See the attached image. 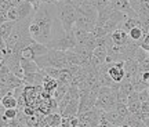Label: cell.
<instances>
[{
  "label": "cell",
  "mask_w": 149,
  "mask_h": 127,
  "mask_svg": "<svg viewBox=\"0 0 149 127\" xmlns=\"http://www.w3.org/2000/svg\"><path fill=\"white\" fill-rule=\"evenodd\" d=\"M29 33L33 40L43 44H47L48 42L64 35L65 32L58 18L55 3L42 1L39 4L29 24Z\"/></svg>",
  "instance_id": "6da1fadb"
},
{
  "label": "cell",
  "mask_w": 149,
  "mask_h": 127,
  "mask_svg": "<svg viewBox=\"0 0 149 127\" xmlns=\"http://www.w3.org/2000/svg\"><path fill=\"white\" fill-rule=\"evenodd\" d=\"M32 17H26L24 20L15 21L14 28L11 31L8 39L6 40V51H21L24 47H26L28 44H31L33 42L32 36L29 33V24Z\"/></svg>",
  "instance_id": "7a4b0ae2"
},
{
  "label": "cell",
  "mask_w": 149,
  "mask_h": 127,
  "mask_svg": "<svg viewBox=\"0 0 149 127\" xmlns=\"http://www.w3.org/2000/svg\"><path fill=\"white\" fill-rule=\"evenodd\" d=\"M35 62L40 69L44 68H68L69 62L66 59V54L65 51L61 50H55V48H48L46 54L37 55L35 58Z\"/></svg>",
  "instance_id": "3957f363"
},
{
  "label": "cell",
  "mask_w": 149,
  "mask_h": 127,
  "mask_svg": "<svg viewBox=\"0 0 149 127\" xmlns=\"http://www.w3.org/2000/svg\"><path fill=\"white\" fill-rule=\"evenodd\" d=\"M55 4H57L58 18H59V21H61L62 29H64L65 33H69V32H72V28H73L74 22H76V18L79 15L77 10H76L73 3L59 1V3H55Z\"/></svg>",
  "instance_id": "277c9868"
},
{
  "label": "cell",
  "mask_w": 149,
  "mask_h": 127,
  "mask_svg": "<svg viewBox=\"0 0 149 127\" xmlns=\"http://www.w3.org/2000/svg\"><path fill=\"white\" fill-rule=\"evenodd\" d=\"M119 90V83L115 87H109V86H101L98 90L97 95L95 106L100 108L102 111H111L115 108L116 104V91Z\"/></svg>",
  "instance_id": "5b68a950"
},
{
  "label": "cell",
  "mask_w": 149,
  "mask_h": 127,
  "mask_svg": "<svg viewBox=\"0 0 149 127\" xmlns=\"http://www.w3.org/2000/svg\"><path fill=\"white\" fill-rule=\"evenodd\" d=\"M76 39H74L73 32H69V33H64L62 36L54 39L51 42H48L46 46L48 48H55V50H61V51H66L69 48H73L76 46Z\"/></svg>",
  "instance_id": "8992f818"
},
{
  "label": "cell",
  "mask_w": 149,
  "mask_h": 127,
  "mask_svg": "<svg viewBox=\"0 0 149 127\" xmlns=\"http://www.w3.org/2000/svg\"><path fill=\"white\" fill-rule=\"evenodd\" d=\"M108 75L111 76V79L116 83H120L124 76H126V70H124V62L123 61H116V62H109V68H108Z\"/></svg>",
  "instance_id": "52a82bcc"
},
{
  "label": "cell",
  "mask_w": 149,
  "mask_h": 127,
  "mask_svg": "<svg viewBox=\"0 0 149 127\" xmlns=\"http://www.w3.org/2000/svg\"><path fill=\"white\" fill-rule=\"evenodd\" d=\"M74 7H76L79 15L90 17L93 20H97V17H98V10H97V7L93 4V3H90L88 0H83V1L79 3V4H74Z\"/></svg>",
  "instance_id": "ba28073f"
},
{
  "label": "cell",
  "mask_w": 149,
  "mask_h": 127,
  "mask_svg": "<svg viewBox=\"0 0 149 127\" xmlns=\"http://www.w3.org/2000/svg\"><path fill=\"white\" fill-rule=\"evenodd\" d=\"M111 39L116 46H127L128 43L131 42L130 37H128V33L124 29H122V28H116L115 31L112 32Z\"/></svg>",
  "instance_id": "9c48e42d"
},
{
  "label": "cell",
  "mask_w": 149,
  "mask_h": 127,
  "mask_svg": "<svg viewBox=\"0 0 149 127\" xmlns=\"http://www.w3.org/2000/svg\"><path fill=\"white\" fill-rule=\"evenodd\" d=\"M95 24H97V20H93V18L86 15H77L73 27L80 28V29H83L86 32H93V29L95 28Z\"/></svg>",
  "instance_id": "30bf717a"
},
{
  "label": "cell",
  "mask_w": 149,
  "mask_h": 127,
  "mask_svg": "<svg viewBox=\"0 0 149 127\" xmlns=\"http://www.w3.org/2000/svg\"><path fill=\"white\" fill-rule=\"evenodd\" d=\"M14 6H15L17 13H18V21H19V20H24V18H26V17L33 15V13H35L32 4H31L28 0H25V1H21V3L14 4Z\"/></svg>",
  "instance_id": "8fae6325"
},
{
  "label": "cell",
  "mask_w": 149,
  "mask_h": 127,
  "mask_svg": "<svg viewBox=\"0 0 149 127\" xmlns=\"http://www.w3.org/2000/svg\"><path fill=\"white\" fill-rule=\"evenodd\" d=\"M127 108L130 113H135L141 109V100H139L138 91L133 90L127 97Z\"/></svg>",
  "instance_id": "7c38bea8"
},
{
  "label": "cell",
  "mask_w": 149,
  "mask_h": 127,
  "mask_svg": "<svg viewBox=\"0 0 149 127\" xmlns=\"http://www.w3.org/2000/svg\"><path fill=\"white\" fill-rule=\"evenodd\" d=\"M104 115H105V117H107L108 120L111 122L112 127H113V126H126V117L122 116V115H119L115 109L105 111V112H104Z\"/></svg>",
  "instance_id": "4fadbf2b"
},
{
  "label": "cell",
  "mask_w": 149,
  "mask_h": 127,
  "mask_svg": "<svg viewBox=\"0 0 149 127\" xmlns=\"http://www.w3.org/2000/svg\"><path fill=\"white\" fill-rule=\"evenodd\" d=\"M77 109H79V98L70 100L64 106V109L61 112V116H65V117L74 116V115H77Z\"/></svg>",
  "instance_id": "5bb4252c"
},
{
  "label": "cell",
  "mask_w": 149,
  "mask_h": 127,
  "mask_svg": "<svg viewBox=\"0 0 149 127\" xmlns=\"http://www.w3.org/2000/svg\"><path fill=\"white\" fill-rule=\"evenodd\" d=\"M21 68H22V72L24 75L25 73H36L37 70H39V66H37V63L35 62V59H28V58H22L21 57Z\"/></svg>",
  "instance_id": "9a60e30c"
},
{
  "label": "cell",
  "mask_w": 149,
  "mask_h": 127,
  "mask_svg": "<svg viewBox=\"0 0 149 127\" xmlns=\"http://www.w3.org/2000/svg\"><path fill=\"white\" fill-rule=\"evenodd\" d=\"M93 57L98 61L100 63H104L107 62V58H108V50L104 44H100L97 46L94 50H93Z\"/></svg>",
  "instance_id": "2e32d148"
},
{
  "label": "cell",
  "mask_w": 149,
  "mask_h": 127,
  "mask_svg": "<svg viewBox=\"0 0 149 127\" xmlns=\"http://www.w3.org/2000/svg\"><path fill=\"white\" fill-rule=\"evenodd\" d=\"M128 33V37H130V40L134 43H137V44H139V42L144 39V36L146 35L144 31H142V28L141 27H134L131 28L130 31L127 32Z\"/></svg>",
  "instance_id": "e0dca14e"
},
{
  "label": "cell",
  "mask_w": 149,
  "mask_h": 127,
  "mask_svg": "<svg viewBox=\"0 0 149 127\" xmlns=\"http://www.w3.org/2000/svg\"><path fill=\"white\" fill-rule=\"evenodd\" d=\"M58 84V80L48 76V75H44V79H43V83H42V87L44 91H47L50 94L53 95V91L55 90V87Z\"/></svg>",
  "instance_id": "ac0fdd59"
},
{
  "label": "cell",
  "mask_w": 149,
  "mask_h": 127,
  "mask_svg": "<svg viewBox=\"0 0 149 127\" xmlns=\"http://www.w3.org/2000/svg\"><path fill=\"white\" fill-rule=\"evenodd\" d=\"M69 89V83H65V82H58V84L55 87V90L53 91V98L54 100L59 101L62 100V97L66 94V91Z\"/></svg>",
  "instance_id": "d6986e66"
},
{
  "label": "cell",
  "mask_w": 149,
  "mask_h": 127,
  "mask_svg": "<svg viewBox=\"0 0 149 127\" xmlns=\"http://www.w3.org/2000/svg\"><path fill=\"white\" fill-rule=\"evenodd\" d=\"M14 24H15V21H4L0 24V37H1L4 42L8 39V36H10L11 31H13V28H14Z\"/></svg>",
  "instance_id": "ffe728a7"
},
{
  "label": "cell",
  "mask_w": 149,
  "mask_h": 127,
  "mask_svg": "<svg viewBox=\"0 0 149 127\" xmlns=\"http://www.w3.org/2000/svg\"><path fill=\"white\" fill-rule=\"evenodd\" d=\"M65 54H66V59H68L69 65H80V66H83V65H84V62H83L81 57H80L77 53H74L72 48L66 50V51H65Z\"/></svg>",
  "instance_id": "44dd1931"
},
{
  "label": "cell",
  "mask_w": 149,
  "mask_h": 127,
  "mask_svg": "<svg viewBox=\"0 0 149 127\" xmlns=\"http://www.w3.org/2000/svg\"><path fill=\"white\" fill-rule=\"evenodd\" d=\"M113 109H115L119 115H122V116H124V117H127L128 115H130V111H128V108H127V104H123V102H116Z\"/></svg>",
  "instance_id": "7402d4cb"
},
{
  "label": "cell",
  "mask_w": 149,
  "mask_h": 127,
  "mask_svg": "<svg viewBox=\"0 0 149 127\" xmlns=\"http://www.w3.org/2000/svg\"><path fill=\"white\" fill-rule=\"evenodd\" d=\"M138 20H139V25L142 28V31L145 33L149 32V14H138Z\"/></svg>",
  "instance_id": "603a6c76"
},
{
  "label": "cell",
  "mask_w": 149,
  "mask_h": 127,
  "mask_svg": "<svg viewBox=\"0 0 149 127\" xmlns=\"http://www.w3.org/2000/svg\"><path fill=\"white\" fill-rule=\"evenodd\" d=\"M17 113H18L17 108H4L3 116L7 117V119H14V117H17Z\"/></svg>",
  "instance_id": "cb8c5ba5"
},
{
  "label": "cell",
  "mask_w": 149,
  "mask_h": 127,
  "mask_svg": "<svg viewBox=\"0 0 149 127\" xmlns=\"http://www.w3.org/2000/svg\"><path fill=\"white\" fill-rule=\"evenodd\" d=\"M88 1L95 6L98 11H101L102 8H105L107 6H109V0H88Z\"/></svg>",
  "instance_id": "d4e9b609"
},
{
  "label": "cell",
  "mask_w": 149,
  "mask_h": 127,
  "mask_svg": "<svg viewBox=\"0 0 149 127\" xmlns=\"http://www.w3.org/2000/svg\"><path fill=\"white\" fill-rule=\"evenodd\" d=\"M80 126V120H79V116L74 115V116H70L69 117V127H79Z\"/></svg>",
  "instance_id": "484cf974"
},
{
  "label": "cell",
  "mask_w": 149,
  "mask_h": 127,
  "mask_svg": "<svg viewBox=\"0 0 149 127\" xmlns=\"http://www.w3.org/2000/svg\"><path fill=\"white\" fill-rule=\"evenodd\" d=\"M81 1H83V0H72L73 4H79V3H81Z\"/></svg>",
  "instance_id": "4316f807"
}]
</instances>
